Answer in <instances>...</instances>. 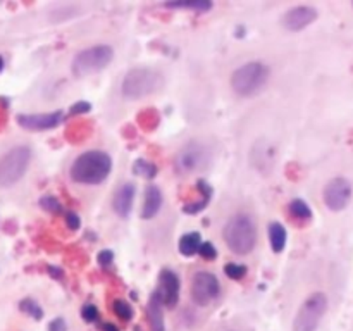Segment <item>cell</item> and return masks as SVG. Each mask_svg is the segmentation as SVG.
<instances>
[{"instance_id": "cell-1", "label": "cell", "mask_w": 353, "mask_h": 331, "mask_svg": "<svg viewBox=\"0 0 353 331\" xmlns=\"http://www.w3.org/2000/svg\"><path fill=\"white\" fill-rule=\"evenodd\" d=\"M112 169V159L102 150H88L78 155L71 166L72 181L81 185H100Z\"/></svg>"}, {"instance_id": "cell-2", "label": "cell", "mask_w": 353, "mask_h": 331, "mask_svg": "<svg viewBox=\"0 0 353 331\" xmlns=\"http://www.w3.org/2000/svg\"><path fill=\"white\" fill-rule=\"evenodd\" d=\"M228 248L238 255L250 254L257 243V228L247 214H236L226 223L223 231Z\"/></svg>"}, {"instance_id": "cell-3", "label": "cell", "mask_w": 353, "mask_h": 331, "mask_svg": "<svg viewBox=\"0 0 353 331\" xmlns=\"http://www.w3.org/2000/svg\"><path fill=\"white\" fill-rule=\"evenodd\" d=\"M164 85V76L152 68H133L121 83V93L126 99L137 100L159 92Z\"/></svg>"}, {"instance_id": "cell-4", "label": "cell", "mask_w": 353, "mask_h": 331, "mask_svg": "<svg viewBox=\"0 0 353 331\" xmlns=\"http://www.w3.org/2000/svg\"><path fill=\"white\" fill-rule=\"evenodd\" d=\"M271 71L262 62H247L231 74V88L238 97H254L268 85Z\"/></svg>"}, {"instance_id": "cell-5", "label": "cell", "mask_w": 353, "mask_h": 331, "mask_svg": "<svg viewBox=\"0 0 353 331\" xmlns=\"http://www.w3.org/2000/svg\"><path fill=\"white\" fill-rule=\"evenodd\" d=\"M114 50L109 45H95V47L85 48V50L78 52L72 59V74L76 78H83V76H88L92 72L102 71L105 66H109L112 62Z\"/></svg>"}, {"instance_id": "cell-6", "label": "cell", "mask_w": 353, "mask_h": 331, "mask_svg": "<svg viewBox=\"0 0 353 331\" xmlns=\"http://www.w3.org/2000/svg\"><path fill=\"white\" fill-rule=\"evenodd\" d=\"M31 161V150L24 145L10 148L0 157V185L12 186L28 171Z\"/></svg>"}, {"instance_id": "cell-7", "label": "cell", "mask_w": 353, "mask_h": 331, "mask_svg": "<svg viewBox=\"0 0 353 331\" xmlns=\"http://www.w3.org/2000/svg\"><path fill=\"white\" fill-rule=\"evenodd\" d=\"M327 310V297L316 292L302 303L293 323V331H317Z\"/></svg>"}, {"instance_id": "cell-8", "label": "cell", "mask_w": 353, "mask_h": 331, "mask_svg": "<svg viewBox=\"0 0 353 331\" xmlns=\"http://www.w3.org/2000/svg\"><path fill=\"white\" fill-rule=\"evenodd\" d=\"M210 162V152L202 141H188L176 155V169L179 172H195Z\"/></svg>"}, {"instance_id": "cell-9", "label": "cell", "mask_w": 353, "mask_h": 331, "mask_svg": "<svg viewBox=\"0 0 353 331\" xmlns=\"http://www.w3.org/2000/svg\"><path fill=\"white\" fill-rule=\"evenodd\" d=\"M221 285L216 274L209 271H199L192 279V299L196 305H209L219 297Z\"/></svg>"}, {"instance_id": "cell-10", "label": "cell", "mask_w": 353, "mask_h": 331, "mask_svg": "<svg viewBox=\"0 0 353 331\" xmlns=\"http://www.w3.org/2000/svg\"><path fill=\"white\" fill-rule=\"evenodd\" d=\"M324 203L331 210H343L352 199V185L347 178H333L324 186Z\"/></svg>"}, {"instance_id": "cell-11", "label": "cell", "mask_w": 353, "mask_h": 331, "mask_svg": "<svg viewBox=\"0 0 353 331\" xmlns=\"http://www.w3.org/2000/svg\"><path fill=\"white\" fill-rule=\"evenodd\" d=\"M161 302L172 309L179 300V278L171 269H162L159 276V288L155 290Z\"/></svg>"}, {"instance_id": "cell-12", "label": "cell", "mask_w": 353, "mask_h": 331, "mask_svg": "<svg viewBox=\"0 0 353 331\" xmlns=\"http://www.w3.org/2000/svg\"><path fill=\"white\" fill-rule=\"evenodd\" d=\"M317 19V10L310 6H299L283 16V26L288 31H302Z\"/></svg>"}, {"instance_id": "cell-13", "label": "cell", "mask_w": 353, "mask_h": 331, "mask_svg": "<svg viewBox=\"0 0 353 331\" xmlns=\"http://www.w3.org/2000/svg\"><path fill=\"white\" fill-rule=\"evenodd\" d=\"M62 121L61 110L50 114H21L17 116V123L21 128L30 131H43L55 128Z\"/></svg>"}, {"instance_id": "cell-14", "label": "cell", "mask_w": 353, "mask_h": 331, "mask_svg": "<svg viewBox=\"0 0 353 331\" xmlns=\"http://www.w3.org/2000/svg\"><path fill=\"white\" fill-rule=\"evenodd\" d=\"M134 193H137V188H134L133 183H124L117 188V192L114 193L112 207L116 210V214L119 217H128L131 214V209H133V200Z\"/></svg>"}, {"instance_id": "cell-15", "label": "cell", "mask_w": 353, "mask_h": 331, "mask_svg": "<svg viewBox=\"0 0 353 331\" xmlns=\"http://www.w3.org/2000/svg\"><path fill=\"white\" fill-rule=\"evenodd\" d=\"M162 207V192L159 190V186L148 185L145 190V200L143 207H141V217L143 219H152L159 214Z\"/></svg>"}, {"instance_id": "cell-16", "label": "cell", "mask_w": 353, "mask_h": 331, "mask_svg": "<svg viewBox=\"0 0 353 331\" xmlns=\"http://www.w3.org/2000/svg\"><path fill=\"white\" fill-rule=\"evenodd\" d=\"M164 303L161 302L157 293H152L150 300H148V323H150L152 331H164V312H162Z\"/></svg>"}, {"instance_id": "cell-17", "label": "cell", "mask_w": 353, "mask_h": 331, "mask_svg": "<svg viewBox=\"0 0 353 331\" xmlns=\"http://www.w3.org/2000/svg\"><path fill=\"white\" fill-rule=\"evenodd\" d=\"M269 240H271V247L274 252H283L286 247V230L281 223H271L269 224Z\"/></svg>"}, {"instance_id": "cell-18", "label": "cell", "mask_w": 353, "mask_h": 331, "mask_svg": "<svg viewBox=\"0 0 353 331\" xmlns=\"http://www.w3.org/2000/svg\"><path fill=\"white\" fill-rule=\"evenodd\" d=\"M200 245H202V240H200L199 233H195V231L193 233H186L179 240V252L185 257H192V255H195L200 250Z\"/></svg>"}, {"instance_id": "cell-19", "label": "cell", "mask_w": 353, "mask_h": 331, "mask_svg": "<svg viewBox=\"0 0 353 331\" xmlns=\"http://www.w3.org/2000/svg\"><path fill=\"white\" fill-rule=\"evenodd\" d=\"M290 214L299 221H307L312 217V210H310L309 203L303 202V200L300 199L293 200V202L290 203Z\"/></svg>"}, {"instance_id": "cell-20", "label": "cell", "mask_w": 353, "mask_h": 331, "mask_svg": "<svg viewBox=\"0 0 353 331\" xmlns=\"http://www.w3.org/2000/svg\"><path fill=\"white\" fill-rule=\"evenodd\" d=\"M165 7H172V9H193V10H209L212 7V2L209 0H188V2H169Z\"/></svg>"}, {"instance_id": "cell-21", "label": "cell", "mask_w": 353, "mask_h": 331, "mask_svg": "<svg viewBox=\"0 0 353 331\" xmlns=\"http://www.w3.org/2000/svg\"><path fill=\"white\" fill-rule=\"evenodd\" d=\"M133 172L137 176H143V178L152 179L155 174H157V168H155L152 162L145 161V159H138L133 164Z\"/></svg>"}, {"instance_id": "cell-22", "label": "cell", "mask_w": 353, "mask_h": 331, "mask_svg": "<svg viewBox=\"0 0 353 331\" xmlns=\"http://www.w3.org/2000/svg\"><path fill=\"white\" fill-rule=\"evenodd\" d=\"M112 309L114 314H116L121 321H130L131 317H133V307H131V303L126 302V300H114Z\"/></svg>"}, {"instance_id": "cell-23", "label": "cell", "mask_w": 353, "mask_h": 331, "mask_svg": "<svg viewBox=\"0 0 353 331\" xmlns=\"http://www.w3.org/2000/svg\"><path fill=\"white\" fill-rule=\"evenodd\" d=\"M19 309L23 310V312H26L28 316L33 317V319H37V321H40L41 317H43V310H41V307L38 305V303L34 302V300H31V299L21 300Z\"/></svg>"}, {"instance_id": "cell-24", "label": "cell", "mask_w": 353, "mask_h": 331, "mask_svg": "<svg viewBox=\"0 0 353 331\" xmlns=\"http://www.w3.org/2000/svg\"><path fill=\"white\" fill-rule=\"evenodd\" d=\"M224 272H226V276H230L231 279H241L245 274H247V268L241 264H234V262H231V264L224 265Z\"/></svg>"}, {"instance_id": "cell-25", "label": "cell", "mask_w": 353, "mask_h": 331, "mask_svg": "<svg viewBox=\"0 0 353 331\" xmlns=\"http://www.w3.org/2000/svg\"><path fill=\"white\" fill-rule=\"evenodd\" d=\"M40 205L43 207L45 210H48V212H54V214H59L62 210V205L59 203L57 199H54L52 195H45L40 199Z\"/></svg>"}, {"instance_id": "cell-26", "label": "cell", "mask_w": 353, "mask_h": 331, "mask_svg": "<svg viewBox=\"0 0 353 331\" xmlns=\"http://www.w3.org/2000/svg\"><path fill=\"white\" fill-rule=\"evenodd\" d=\"M81 316L86 323H95V321H99V309L92 303H86L81 309Z\"/></svg>"}, {"instance_id": "cell-27", "label": "cell", "mask_w": 353, "mask_h": 331, "mask_svg": "<svg viewBox=\"0 0 353 331\" xmlns=\"http://www.w3.org/2000/svg\"><path fill=\"white\" fill-rule=\"evenodd\" d=\"M199 254L202 255V257L205 259V261H214V259L217 257V250H216V247H214V245L210 243V241H205V243L200 245Z\"/></svg>"}, {"instance_id": "cell-28", "label": "cell", "mask_w": 353, "mask_h": 331, "mask_svg": "<svg viewBox=\"0 0 353 331\" xmlns=\"http://www.w3.org/2000/svg\"><path fill=\"white\" fill-rule=\"evenodd\" d=\"M65 224H68L69 230L76 231V230H78L79 226H81V221H79V216H78V214H74V212H68V214H65Z\"/></svg>"}, {"instance_id": "cell-29", "label": "cell", "mask_w": 353, "mask_h": 331, "mask_svg": "<svg viewBox=\"0 0 353 331\" xmlns=\"http://www.w3.org/2000/svg\"><path fill=\"white\" fill-rule=\"evenodd\" d=\"M99 262H100V265H103V268H107V265H110L112 264V261H114V254L110 250H102L99 254Z\"/></svg>"}, {"instance_id": "cell-30", "label": "cell", "mask_w": 353, "mask_h": 331, "mask_svg": "<svg viewBox=\"0 0 353 331\" xmlns=\"http://www.w3.org/2000/svg\"><path fill=\"white\" fill-rule=\"evenodd\" d=\"M48 331H68V324H65L62 317H57V319H54L48 324Z\"/></svg>"}, {"instance_id": "cell-31", "label": "cell", "mask_w": 353, "mask_h": 331, "mask_svg": "<svg viewBox=\"0 0 353 331\" xmlns=\"http://www.w3.org/2000/svg\"><path fill=\"white\" fill-rule=\"evenodd\" d=\"M92 109L88 102H78L71 107V114H81V112H88Z\"/></svg>"}, {"instance_id": "cell-32", "label": "cell", "mask_w": 353, "mask_h": 331, "mask_svg": "<svg viewBox=\"0 0 353 331\" xmlns=\"http://www.w3.org/2000/svg\"><path fill=\"white\" fill-rule=\"evenodd\" d=\"M102 330H103V331H119V330H117L116 326H114V324H110V323H105V324H103Z\"/></svg>"}, {"instance_id": "cell-33", "label": "cell", "mask_w": 353, "mask_h": 331, "mask_svg": "<svg viewBox=\"0 0 353 331\" xmlns=\"http://www.w3.org/2000/svg\"><path fill=\"white\" fill-rule=\"evenodd\" d=\"M3 68V61H2V57H0V69Z\"/></svg>"}]
</instances>
